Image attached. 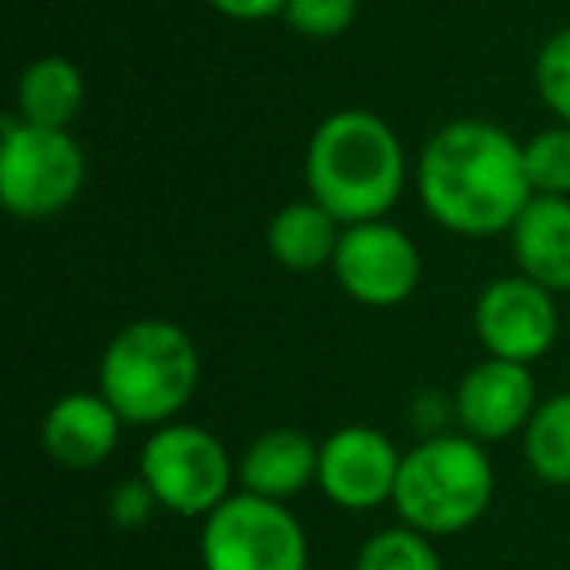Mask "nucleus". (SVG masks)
Instances as JSON below:
<instances>
[{"mask_svg":"<svg viewBox=\"0 0 570 570\" xmlns=\"http://www.w3.org/2000/svg\"><path fill=\"white\" fill-rule=\"evenodd\" d=\"M199 523L204 570H309V535L282 500L238 489Z\"/></svg>","mask_w":570,"mask_h":570,"instance_id":"7","label":"nucleus"},{"mask_svg":"<svg viewBox=\"0 0 570 570\" xmlns=\"http://www.w3.org/2000/svg\"><path fill=\"white\" fill-rule=\"evenodd\" d=\"M497 497V469L481 442L461 430L434 438H419L403 453L395 481L399 523L422 531L430 539L469 531Z\"/></svg>","mask_w":570,"mask_h":570,"instance_id":"4","label":"nucleus"},{"mask_svg":"<svg viewBox=\"0 0 570 570\" xmlns=\"http://www.w3.org/2000/svg\"><path fill=\"white\" fill-rule=\"evenodd\" d=\"M344 223L317 199H294L277 207L266 223V250L282 269L313 274V269L333 266L336 246H341Z\"/></svg>","mask_w":570,"mask_h":570,"instance_id":"15","label":"nucleus"},{"mask_svg":"<svg viewBox=\"0 0 570 570\" xmlns=\"http://www.w3.org/2000/svg\"><path fill=\"white\" fill-rule=\"evenodd\" d=\"M403 450L383 430L352 422L321 438L317 489L341 512H375L395 500Z\"/></svg>","mask_w":570,"mask_h":570,"instance_id":"10","label":"nucleus"},{"mask_svg":"<svg viewBox=\"0 0 570 570\" xmlns=\"http://www.w3.org/2000/svg\"><path fill=\"white\" fill-rule=\"evenodd\" d=\"M523 168L535 196H570V126L539 129L523 141Z\"/></svg>","mask_w":570,"mask_h":570,"instance_id":"19","label":"nucleus"},{"mask_svg":"<svg viewBox=\"0 0 570 570\" xmlns=\"http://www.w3.org/2000/svg\"><path fill=\"white\" fill-rule=\"evenodd\" d=\"M531 79H535V95L543 98V106L570 126V28H559L543 40L531 67Z\"/></svg>","mask_w":570,"mask_h":570,"instance_id":"21","label":"nucleus"},{"mask_svg":"<svg viewBox=\"0 0 570 570\" xmlns=\"http://www.w3.org/2000/svg\"><path fill=\"white\" fill-rule=\"evenodd\" d=\"M535 406H539V391L535 380H531V367L512 364V360L484 356L453 387L458 430L481 445L523 434Z\"/></svg>","mask_w":570,"mask_h":570,"instance_id":"11","label":"nucleus"},{"mask_svg":"<svg viewBox=\"0 0 570 570\" xmlns=\"http://www.w3.org/2000/svg\"><path fill=\"white\" fill-rule=\"evenodd\" d=\"M321 442L305 430L274 426L262 430L238 458V489L266 500H294L309 484H317Z\"/></svg>","mask_w":570,"mask_h":570,"instance_id":"13","label":"nucleus"},{"mask_svg":"<svg viewBox=\"0 0 570 570\" xmlns=\"http://www.w3.org/2000/svg\"><path fill=\"white\" fill-rule=\"evenodd\" d=\"M559 294L547 285L523 277L520 269L504 277H492L476 294L473 333L481 341L484 356L512 360V364H535L559 341Z\"/></svg>","mask_w":570,"mask_h":570,"instance_id":"9","label":"nucleus"},{"mask_svg":"<svg viewBox=\"0 0 570 570\" xmlns=\"http://www.w3.org/2000/svg\"><path fill=\"white\" fill-rule=\"evenodd\" d=\"M352 570H445L438 543L422 531L406 528H383L360 547L356 567Z\"/></svg>","mask_w":570,"mask_h":570,"instance_id":"18","label":"nucleus"},{"mask_svg":"<svg viewBox=\"0 0 570 570\" xmlns=\"http://www.w3.org/2000/svg\"><path fill=\"white\" fill-rule=\"evenodd\" d=\"M411 422L419 430V438H434V434H450V426L458 430V411H453V395L442 391H422L411 406Z\"/></svg>","mask_w":570,"mask_h":570,"instance_id":"23","label":"nucleus"},{"mask_svg":"<svg viewBox=\"0 0 570 570\" xmlns=\"http://www.w3.org/2000/svg\"><path fill=\"white\" fill-rule=\"evenodd\" d=\"M360 17V0H285V28L297 32L302 40H341L344 32H352Z\"/></svg>","mask_w":570,"mask_h":570,"instance_id":"20","label":"nucleus"},{"mask_svg":"<svg viewBox=\"0 0 570 570\" xmlns=\"http://www.w3.org/2000/svg\"><path fill=\"white\" fill-rule=\"evenodd\" d=\"M520 442L523 461L539 481L554 484V489H570V391L539 399Z\"/></svg>","mask_w":570,"mask_h":570,"instance_id":"17","label":"nucleus"},{"mask_svg":"<svg viewBox=\"0 0 570 570\" xmlns=\"http://www.w3.org/2000/svg\"><path fill=\"white\" fill-rule=\"evenodd\" d=\"M87 102V79L67 56H40L17 79V118L28 126L67 129Z\"/></svg>","mask_w":570,"mask_h":570,"instance_id":"16","label":"nucleus"},{"mask_svg":"<svg viewBox=\"0 0 570 570\" xmlns=\"http://www.w3.org/2000/svg\"><path fill=\"white\" fill-rule=\"evenodd\" d=\"M406 176H414V168L406 165V149L391 121L360 106L333 110L305 145L309 199L328 207L344 227L387 219L403 199Z\"/></svg>","mask_w":570,"mask_h":570,"instance_id":"2","label":"nucleus"},{"mask_svg":"<svg viewBox=\"0 0 570 570\" xmlns=\"http://www.w3.org/2000/svg\"><path fill=\"white\" fill-rule=\"evenodd\" d=\"M106 508H110L114 528H121V531H141L145 523H149L153 515L160 512L157 497H153V489L141 481V476H129V481L114 484Z\"/></svg>","mask_w":570,"mask_h":570,"instance_id":"22","label":"nucleus"},{"mask_svg":"<svg viewBox=\"0 0 570 570\" xmlns=\"http://www.w3.org/2000/svg\"><path fill=\"white\" fill-rule=\"evenodd\" d=\"M219 17L235 20V24H262L285 12V0H207Z\"/></svg>","mask_w":570,"mask_h":570,"instance_id":"24","label":"nucleus"},{"mask_svg":"<svg viewBox=\"0 0 570 570\" xmlns=\"http://www.w3.org/2000/svg\"><path fill=\"white\" fill-rule=\"evenodd\" d=\"M137 476L153 489L160 512L207 520L230 492H238V461L227 445L196 422H165L149 430L137 453Z\"/></svg>","mask_w":570,"mask_h":570,"instance_id":"5","label":"nucleus"},{"mask_svg":"<svg viewBox=\"0 0 570 570\" xmlns=\"http://www.w3.org/2000/svg\"><path fill=\"white\" fill-rule=\"evenodd\" d=\"M199 348L184 325L168 317H137L110 336L98 360V391L126 426L157 430L176 422L199 387Z\"/></svg>","mask_w":570,"mask_h":570,"instance_id":"3","label":"nucleus"},{"mask_svg":"<svg viewBox=\"0 0 570 570\" xmlns=\"http://www.w3.org/2000/svg\"><path fill=\"white\" fill-rule=\"evenodd\" d=\"M414 191L430 219L461 238L508 235L535 196L523 141L489 118H453L414 157Z\"/></svg>","mask_w":570,"mask_h":570,"instance_id":"1","label":"nucleus"},{"mask_svg":"<svg viewBox=\"0 0 570 570\" xmlns=\"http://www.w3.org/2000/svg\"><path fill=\"white\" fill-rule=\"evenodd\" d=\"M333 277L364 309H395L411 302L422 282L419 243L387 219L344 227L333 258Z\"/></svg>","mask_w":570,"mask_h":570,"instance_id":"8","label":"nucleus"},{"mask_svg":"<svg viewBox=\"0 0 570 570\" xmlns=\"http://www.w3.org/2000/svg\"><path fill=\"white\" fill-rule=\"evenodd\" d=\"M126 419L114 411L102 391H67L48 406L40 426V442L56 465L71 473H87L114 458Z\"/></svg>","mask_w":570,"mask_h":570,"instance_id":"12","label":"nucleus"},{"mask_svg":"<svg viewBox=\"0 0 570 570\" xmlns=\"http://www.w3.org/2000/svg\"><path fill=\"white\" fill-rule=\"evenodd\" d=\"M508 243L523 277L551 294H570V196H531Z\"/></svg>","mask_w":570,"mask_h":570,"instance_id":"14","label":"nucleus"},{"mask_svg":"<svg viewBox=\"0 0 570 570\" xmlns=\"http://www.w3.org/2000/svg\"><path fill=\"white\" fill-rule=\"evenodd\" d=\"M87 184V153L71 129L28 126L17 114L0 126V204L28 223L63 215Z\"/></svg>","mask_w":570,"mask_h":570,"instance_id":"6","label":"nucleus"}]
</instances>
